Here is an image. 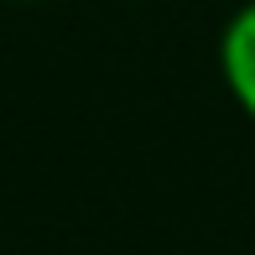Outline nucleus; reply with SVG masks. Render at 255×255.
<instances>
[{
  "label": "nucleus",
  "instance_id": "f257e3e1",
  "mask_svg": "<svg viewBox=\"0 0 255 255\" xmlns=\"http://www.w3.org/2000/svg\"><path fill=\"white\" fill-rule=\"evenodd\" d=\"M219 73L240 115L255 125V0H245L219 31Z\"/></svg>",
  "mask_w": 255,
  "mask_h": 255
},
{
  "label": "nucleus",
  "instance_id": "f03ea898",
  "mask_svg": "<svg viewBox=\"0 0 255 255\" xmlns=\"http://www.w3.org/2000/svg\"><path fill=\"white\" fill-rule=\"evenodd\" d=\"M5 5H42V0H5Z\"/></svg>",
  "mask_w": 255,
  "mask_h": 255
}]
</instances>
